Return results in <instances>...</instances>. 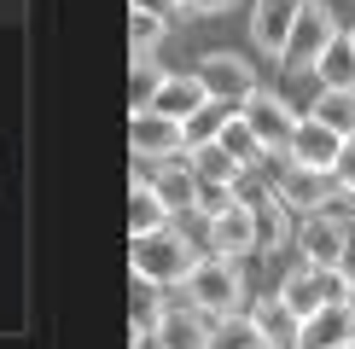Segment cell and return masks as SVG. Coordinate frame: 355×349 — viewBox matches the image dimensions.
Masks as SVG:
<instances>
[{
	"mask_svg": "<svg viewBox=\"0 0 355 349\" xmlns=\"http://www.w3.org/2000/svg\"><path fill=\"white\" fill-rule=\"evenodd\" d=\"M164 76H169V70H157V58L140 53L135 70H128V105H135V111H152V99H157V87H164Z\"/></svg>",
	"mask_w": 355,
	"mask_h": 349,
	"instance_id": "24",
	"label": "cell"
},
{
	"mask_svg": "<svg viewBox=\"0 0 355 349\" xmlns=\"http://www.w3.org/2000/svg\"><path fill=\"white\" fill-rule=\"evenodd\" d=\"M344 210H349V215H355V193H344Z\"/></svg>",
	"mask_w": 355,
	"mask_h": 349,
	"instance_id": "32",
	"label": "cell"
},
{
	"mask_svg": "<svg viewBox=\"0 0 355 349\" xmlns=\"http://www.w3.org/2000/svg\"><path fill=\"white\" fill-rule=\"evenodd\" d=\"M245 204H250V215H257V251H262V256H274L279 244L291 239V215H297V210H291V204L279 198L274 186H262V193H257V198H245Z\"/></svg>",
	"mask_w": 355,
	"mask_h": 349,
	"instance_id": "14",
	"label": "cell"
},
{
	"mask_svg": "<svg viewBox=\"0 0 355 349\" xmlns=\"http://www.w3.org/2000/svg\"><path fill=\"white\" fill-rule=\"evenodd\" d=\"M338 152H344V134L327 128V123H315V116H303L297 134H291V145H286V157H291L297 169H320V174H332Z\"/></svg>",
	"mask_w": 355,
	"mask_h": 349,
	"instance_id": "12",
	"label": "cell"
},
{
	"mask_svg": "<svg viewBox=\"0 0 355 349\" xmlns=\"http://www.w3.org/2000/svg\"><path fill=\"white\" fill-rule=\"evenodd\" d=\"M135 12H157V18H175L181 0H135Z\"/></svg>",
	"mask_w": 355,
	"mask_h": 349,
	"instance_id": "30",
	"label": "cell"
},
{
	"mask_svg": "<svg viewBox=\"0 0 355 349\" xmlns=\"http://www.w3.org/2000/svg\"><path fill=\"white\" fill-rule=\"evenodd\" d=\"M221 145H227V152H233V157H239V163H245V169H262V157H274V152H268V145H262V140H257V128H250V123H245V116H239V111H233V116H227V128H221Z\"/></svg>",
	"mask_w": 355,
	"mask_h": 349,
	"instance_id": "22",
	"label": "cell"
},
{
	"mask_svg": "<svg viewBox=\"0 0 355 349\" xmlns=\"http://www.w3.org/2000/svg\"><path fill=\"white\" fill-rule=\"evenodd\" d=\"M297 251L309 268H344V251H349V227L338 210H315L297 222Z\"/></svg>",
	"mask_w": 355,
	"mask_h": 349,
	"instance_id": "4",
	"label": "cell"
},
{
	"mask_svg": "<svg viewBox=\"0 0 355 349\" xmlns=\"http://www.w3.org/2000/svg\"><path fill=\"white\" fill-rule=\"evenodd\" d=\"M338 35H344V29H338V18H332L327 0H303L297 29H291V41H286V53H279V64H286V70H315L320 53H327Z\"/></svg>",
	"mask_w": 355,
	"mask_h": 349,
	"instance_id": "3",
	"label": "cell"
},
{
	"mask_svg": "<svg viewBox=\"0 0 355 349\" xmlns=\"http://www.w3.org/2000/svg\"><path fill=\"white\" fill-rule=\"evenodd\" d=\"M274 193L286 198L297 215H315V210H332L338 181H332V174H320V169H297L286 157V169H274Z\"/></svg>",
	"mask_w": 355,
	"mask_h": 349,
	"instance_id": "9",
	"label": "cell"
},
{
	"mask_svg": "<svg viewBox=\"0 0 355 349\" xmlns=\"http://www.w3.org/2000/svg\"><path fill=\"white\" fill-rule=\"evenodd\" d=\"M355 343V309H320L297 326V349H344Z\"/></svg>",
	"mask_w": 355,
	"mask_h": 349,
	"instance_id": "17",
	"label": "cell"
},
{
	"mask_svg": "<svg viewBox=\"0 0 355 349\" xmlns=\"http://www.w3.org/2000/svg\"><path fill=\"white\" fill-rule=\"evenodd\" d=\"M250 349H268V343H250Z\"/></svg>",
	"mask_w": 355,
	"mask_h": 349,
	"instance_id": "34",
	"label": "cell"
},
{
	"mask_svg": "<svg viewBox=\"0 0 355 349\" xmlns=\"http://www.w3.org/2000/svg\"><path fill=\"white\" fill-rule=\"evenodd\" d=\"M320 291H327V309H355V274L349 268H320Z\"/></svg>",
	"mask_w": 355,
	"mask_h": 349,
	"instance_id": "28",
	"label": "cell"
},
{
	"mask_svg": "<svg viewBox=\"0 0 355 349\" xmlns=\"http://www.w3.org/2000/svg\"><path fill=\"white\" fill-rule=\"evenodd\" d=\"M309 116L315 123H327V128H338V134H355V87H320L315 93V105H309Z\"/></svg>",
	"mask_w": 355,
	"mask_h": 349,
	"instance_id": "21",
	"label": "cell"
},
{
	"mask_svg": "<svg viewBox=\"0 0 355 349\" xmlns=\"http://www.w3.org/2000/svg\"><path fill=\"white\" fill-rule=\"evenodd\" d=\"M227 116H233V105H221V99H210V105H204L198 116H187V123H181V134H187V152H192V145H210V140H221Z\"/></svg>",
	"mask_w": 355,
	"mask_h": 349,
	"instance_id": "25",
	"label": "cell"
},
{
	"mask_svg": "<svg viewBox=\"0 0 355 349\" xmlns=\"http://www.w3.org/2000/svg\"><path fill=\"white\" fill-rule=\"evenodd\" d=\"M344 35H349V47H355V24H349V29H344Z\"/></svg>",
	"mask_w": 355,
	"mask_h": 349,
	"instance_id": "33",
	"label": "cell"
},
{
	"mask_svg": "<svg viewBox=\"0 0 355 349\" xmlns=\"http://www.w3.org/2000/svg\"><path fill=\"white\" fill-rule=\"evenodd\" d=\"M250 343H262V338H257V326H250V314H227V320H216V349H250Z\"/></svg>",
	"mask_w": 355,
	"mask_h": 349,
	"instance_id": "27",
	"label": "cell"
},
{
	"mask_svg": "<svg viewBox=\"0 0 355 349\" xmlns=\"http://www.w3.org/2000/svg\"><path fill=\"white\" fill-rule=\"evenodd\" d=\"M198 82L210 87V99H221V105H233V111L257 93V70H250V58H239V53H204L198 58Z\"/></svg>",
	"mask_w": 355,
	"mask_h": 349,
	"instance_id": "5",
	"label": "cell"
},
{
	"mask_svg": "<svg viewBox=\"0 0 355 349\" xmlns=\"http://www.w3.org/2000/svg\"><path fill=\"white\" fill-rule=\"evenodd\" d=\"M297 12H303V0H257V12H250V41L268 58H279L286 41H291V29H297Z\"/></svg>",
	"mask_w": 355,
	"mask_h": 349,
	"instance_id": "13",
	"label": "cell"
},
{
	"mask_svg": "<svg viewBox=\"0 0 355 349\" xmlns=\"http://www.w3.org/2000/svg\"><path fill=\"white\" fill-rule=\"evenodd\" d=\"M239 116H245L250 128H257V140L268 145V152H286L291 134H297V123H303V116L291 111L279 93H268V87H257V93H250L245 105H239Z\"/></svg>",
	"mask_w": 355,
	"mask_h": 349,
	"instance_id": "7",
	"label": "cell"
},
{
	"mask_svg": "<svg viewBox=\"0 0 355 349\" xmlns=\"http://www.w3.org/2000/svg\"><path fill=\"white\" fill-rule=\"evenodd\" d=\"M332 181H338V193H355V134L344 140V152H338V163H332Z\"/></svg>",
	"mask_w": 355,
	"mask_h": 349,
	"instance_id": "29",
	"label": "cell"
},
{
	"mask_svg": "<svg viewBox=\"0 0 355 349\" xmlns=\"http://www.w3.org/2000/svg\"><path fill=\"white\" fill-rule=\"evenodd\" d=\"M135 181H152L157 198H164L175 215H192V210H198V174H192L187 157H164V163L135 157Z\"/></svg>",
	"mask_w": 355,
	"mask_h": 349,
	"instance_id": "6",
	"label": "cell"
},
{
	"mask_svg": "<svg viewBox=\"0 0 355 349\" xmlns=\"http://www.w3.org/2000/svg\"><path fill=\"white\" fill-rule=\"evenodd\" d=\"M315 76H320V87H355V47H349V35H338L332 47L320 53Z\"/></svg>",
	"mask_w": 355,
	"mask_h": 349,
	"instance_id": "23",
	"label": "cell"
},
{
	"mask_svg": "<svg viewBox=\"0 0 355 349\" xmlns=\"http://www.w3.org/2000/svg\"><path fill=\"white\" fill-rule=\"evenodd\" d=\"M279 303H286V309L297 314V320L320 314V309H327V291H320V268H309V262H303V268H291L286 280H279Z\"/></svg>",
	"mask_w": 355,
	"mask_h": 349,
	"instance_id": "19",
	"label": "cell"
},
{
	"mask_svg": "<svg viewBox=\"0 0 355 349\" xmlns=\"http://www.w3.org/2000/svg\"><path fill=\"white\" fill-rule=\"evenodd\" d=\"M169 204L164 198H157V186L152 181H135V193H128V233H135V239H140V233H157V227H169Z\"/></svg>",
	"mask_w": 355,
	"mask_h": 349,
	"instance_id": "20",
	"label": "cell"
},
{
	"mask_svg": "<svg viewBox=\"0 0 355 349\" xmlns=\"http://www.w3.org/2000/svg\"><path fill=\"white\" fill-rule=\"evenodd\" d=\"M344 349H355V343H344Z\"/></svg>",
	"mask_w": 355,
	"mask_h": 349,
	"instance_id": "35",
	"label": "cell"
},
{
	"mask_svg": "<svg viewBox=\"0 0 355 349\" xmlns=\"http://www.w3.org/2000/svg\"><path fill=\"white\" fill-rule=\"evenodd\" d=\"M187 163H192V174H198L204 186H239L245 174H250V169H245V163H239V157H233L221 140H210V145H192V152H187Z\"/></svg>",
	"mask_w": 355,
	"mask_h": 349,
	"instance_id": "18",
	"label": "cell"
},
{
	"mask_svg": "<svg viewBox=\"0 0 355 349\" xmlns=\"http://www.w3.org/2000/svg\"><path fill=\"white\" fill-rule=\"evenodd\" d=\"M204 239H210V256H227V262H239L257 251V215H250V204L239 198L233 210H221L204 222Z\"/></svg>",
	"mask_w": 355,
	"mask_h": 349,
	"instance_id": "10",
	"label": "cell"
},
{
	"mask_svg": "<svg viewBox=\"0 0 355 349\" xmlns=\"http://www.w3.org/2000/svg\"><path fill=\"white\" fill-rule=\"evenodd\" d=\"M233 0H181V12H204V18H210V12H227Z\"/></svg>",
	"mask_w": 355,
	"mask_h": 349,
	"instance_id": "31",
	"label": "cell"
},
{
	"mask_svg": "<svg viewBox=\"0 0 355 349\" xmlns=\"http://www.w3.org/2000/svg\"><path fill=\"white\" fill-rule=\"evenodd\" d=\"M128 145H135V157H146V163L187 157L181 123H169V116H157V111H135V116H128Z\"/></svg>",
	"mask_w": 355,
	"mask_h": 349,
	"instance_id": "8",
	"label": "cell"
},
{
	"mask_svg": "<svg viewBox=\"0 0 355 349\" xmlns=\"http://www.w3.org/2000/svg\"><path fill=\"white\" fill-rule=\"evenodd\" d=\"M187 303H192L198 314H210V320L239 314V303H245V274H239V262H227V256H198V268L187 274Z\"/></svg>",
	"mask_w": 355,
	"mask_h": 349,
	"instance_id": "2",
	"label": "cell"
},
{
	"mask_svg": "<svg viewBox=\"0 0 355 349\" xmlns=\"http://www.w3.org/2000/svg\"><path fill=\"white\" fill-rule=\"evenodd\" d=\"M169 35V18H157V12H128V47L140 53H157V41Z\"/></svg>",
	"mask_w": 355,
	"mask_h": 349,
	"instance_id": "26",
	"label": "cell"
},
{
	"mask_svg": "<svg viewBox=\"0 0 355 349\" xmlns=\"http://www.w3.org/2000/svg\"><path fill=\"white\" fill-rule=\"evenodd\" d=\"M128 262H135V280L164 291V285H187V274L198 268V251H192V239L181 227H157L128 244Z\"/></svg>",
	"mask_w": 355,
	"mask_h": 349,
	"instance_id": "1",
	"label": "cell"
},
{
	"mask_svg": "<svg viewBox=\"0 0 355 349\" xmlns=\"http://www.w3.org/2000/svg\"><path fill=\"white\" fill-rule=\"evenodd\" d=\"M204 105H210V87L198 82V70H192V76H164V87H157V99H152V111L169 116V123H187V116H198Z\"/></svg>",
	"mask_w": 355,
	"mask_h": 349,
	"instance_id": "15",
	"label": "cell"
},
{
	"mask_svg": "<svg viewBox=\"0 0 355 349\" xmlns=\"http://www.w3.org/2000/svg\"><path fill=\"white\" fill-rule=\"evenodd\" d=\"M250 326H257V338L268 343V349H297V326H303V320L291 314L286 303H279V291H274V297L250 303Z\"/></svg>",
	"mask_w": 355,
	"mask_h": 349,
	"instance_id": "16",
	"label": "cell"
},
{
	"mask_svg": "<svg viewBox=\"0 0 355 349\" xmlns=\"http://www.w3.org/2000/svg\"><path fill=\"white\" fill-rule=\"evenodd\" d=\"M152 349H216V320L198 309H164L152 332Z\"/></svg>",
	"mask_w": 355,
	"mask_h": 349,
	"instance_id": "11",
	"label": "cell"
}]
</instances>
